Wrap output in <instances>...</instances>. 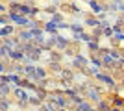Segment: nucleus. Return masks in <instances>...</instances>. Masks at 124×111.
I'll list each match as a JSON object with an SVG mask.
<instances>
[{
  "mask_svg": "<svg viewBox=\"0 0 124 111\" xmlns=\"http://www.w3.org/2000/svg\"><path fill=\"white\" fill-rule=\"evenodd\" d=\"M57 28H59V24H57V22H46V26H45V30H46V32H52V33H56V30Z\"/></svg>",
  "mask_w": 124,
  "mask_h": 111,
  "instance_id": "423d86ee",
  "label": "nucleus"
},
{
  "mask_svg": "<svg viewBox=\"0 0 124 111\" xmlns=\"http://www.w3.org/2000/svg\"><path fill=\"white\" fill-rule=\"evenodd\" d=\"M9 21H13L15 24H21V26H28V22H30L24 15H19V13H13V11H9Z\"/></svg>",
  "mask_w": 124,
  "mask_h": 111,
  "instance_id": "f03ea898",
  "label": "nucleus"
},
{
  "mask_svg": "<svg viewBox=\"0 0 124 111\" xmlns=\"http://www.w3.org/2000/svg\"><path fill=\"white\" fill-rule=\"evenodd\" d=\"M0 11H4V13H6V7H4L2 4H0Z\"/></svg>",
  "mask_w": 124,
  "mask_h": 111,
  "instance_id": "2eb2a0df",
  "label": "nucleus"
},
{
  "mask_svg": "<svg viewBox=\"0 0 124 111\" xmlns=\"http://www.w3.org/2000/svg\"><path fill=\"white\" fill-rule=\"evenodd\" d=\"M4 22H8V21H6V19H0V24H4Z\"/></svg>",
  "mask_w": 124,
  "mask_h": 111,
  "instance_id": "dca6fc26",
  "label": "nucleus"
},
{
  "mask_svg": "<svg viewBox=\"0 0 124 111\" xmlns=\"http://www.w3.org/2000/svg\"><path fill=\"white\" fill-rule=\"evenodd\" d=\"M91 7H93L94 13H100V11H102V6H100L98 2H91Z\"/></svg>",
  "mask_w": 124,
  "mask_h": 111,
  "instance_id": "0eeeda50",
  "label": "nucleus"
},
{
  "mask_svg": "<svg viewBox=\"0 0 124 111\" xmlns=\"http://www.w3.org/2000/svg\"><path fill=\"white\" fill-rule=\"evenodd\" d=\"M11 33V28L6 26V28H0V35H9Z\"/></svg>",
  "mask_w": 124,
  "mask_h": 111,
  "instance_id": "6e6552de",
  "label": "nucleus"
},
{
  "mask_svg": "<svg viewBox=\"0 0 124 111\" xmlns=\"http://www.w3.org/2000/svg\"><path fill=\"white\" fill-rule=\"evenodd\" d=\"M11 2H17V0H11Z\"/></svg>",
  "mask_w": 124,
  "mask_h": 111,
  "instance_id": "6ab92c4d",
  "label": "nucleus"
},
{
  "mask_svg": "<svg viewBox=\"0 0 124 111\" xmlns=\"http://www.w3.org/2000/svg\"><path fill=\"white\" fill-rule=\"evenodd\" d=\"M6 72H8V70H6V67H4L2 63H0V74H6Z\"/></svg>",
  "mask_w": 124,
  "mask_h": 111,
  "instance_id": "4468645a",
  "label": "nucleus"
},
{
  "mask_svg": "<svg viewBox=\"0 0 124 111\" xmlns=\"http://www.w3.org/2000/svg\"><path fill=\"white\" fill-rule=\"evenodd\" d=\"M74 61H76L78 65H87V61H85V59H83V58H80V56H78V58L74 59Z\"/></svg>",
  "mask_w": 124,
  "mask_h": 111,
  "instance_id": "9d476101",
  "label": "nucleus"
},
{
  "mask_svg": "<svg viewBox=\"0 0 124 111\" xmlns=\"http://www.w3.org/2000/svg\"><path fill=\"white\" fill-rule=\"evenodd\" d=\"M11 11L19 13V15H35L37 13V9H33L30 6H22V4H13L11 6Z\"/></svg>",
  "mask_w": 124,
  "mask_h": 111,
  "instance_id": "f257e3e1",
  "label": "nucleus"
},
{
  "mask_svg": "<svg viewBox=\"0 0 124 111\" xmlns=\"http://www.w3.org/2000/svg\"><path fill=\"white\" fill-rule=\"evenodd\" d=\"M87 93H89V98H93V100H96V102L100 100V93H98V91H96V89H93L91 85H89V87H87Z\"/></svg>",
  "mask_w": 124,
  "mask_h": 111,
  "instance_id": "20e7f679",
  "label": "nucleus"
},
{
  "mask_svg": "<svg viewBox=\"0 0 124 111\" xmlns=\"http://www.w3.org/2000/svg\"><path fill=\"white\" fill-rule=\"evenodd\" d=\"M70 28H72L74 32H82V26H80V24H72Z\"/></svg>",
  "mask_w": 124,
  "mask_h": 111,
  "instance_id": "9b49d317",
  "label": "nucleus"
},
{
  "mask_svg": "<svg viewBox=\"0 0 124 111\" xmlns=\"http://www.w3.org/2000/svg\"><path fill=\"white\" fill-rule=\"evenodd\" d=\"M78 109H91V104H85V102H80V104H78Z\"/></svg>",
  "mask_w": 124,
  "mask_h": 111,
  "instance_id": "1a4fd4ad",
  "label": "nucleus"
},
{
  "mask_svg": "<svg viewBox=\"0 0 124 111\" xmlns=\"http://www.w3.org/2000/svg\"><path fill=\"white\" fill-rule=\"evenodd\" d=\"M15 95H17V100L21 102V104H26V102H30V96H28V93H26L24 89H21V85L15 89Z\"/></svg>",
  "mask_w": 124,
  "mask_h": 111,
  "instance_id": "7ed1b4c3",
  "label": "nucleus"
},
{
  "mask_svg": "<svg viewBox=\"0 0 124 111\" xmlns=\"http://www.w3.org/2000/svg\"><path fill=\"white\" fill-rule=\"evenodd\" d=\"M120 63H122V65H124V59H120Z\"/></svg>",
  "mask_w": 124,
  "mask_h": 111,
  "instance_id": "f3484780",
  "label": "nucleus"
},
{
  "mask_svg": "<svg viewBox=\"0 0 124 111\" xmlns=\"http://www.w3.org/2000/svg\"><path fill=\"white\" fill-rule=\"evenodd\" d=\"M0 85H2V80H0Z\"/></svg>",
  "mask_w": 124,
  "mask_h": 111,
  "instance_id": "a211bd4d",
  "label": "nucleus"
},
{
  "mask_svg": "<svg viewBox=\"0 0 124 111\" xmlns=\"http://www.w3.org/2000/svg\"><path fill=\"white\" fill-rule=\"evenodd\" d=\"M45 107H46V109H56V104H45Z\"/></svg>",
  "mask_w": 124,
  "mask_h": 111,
  "instance_id": "ddd939ff",
  "label": "nucleus"
},
{
  "mask_svg": "<svg viewBox=\"0 0 124 111\" xmlns=\"http://www.w3.org/2000/svg\"><path fill=\"white\" fill-rule=\"evenodd\" d=\"M89 48H93V50H96V48H98V44H96L94 41H89Z\"/></svg>",
  "mask_w": 124,
  "mask_h": 111,
  "instance_id": "f8f14e48",
  "label": "nucleus"
},
{
  "mask_svg": "<svg viewBox=\"0 0 124 111\" xmlns=\"http://www.w3.org/2000/svg\"><path fill=\"white\" fill-rule=\"evenodd\" d=\"M96 80H100V81H104V83H108V85H113V80L109 78V76H106V74L96 72Z\"/></svg>",
  "mask_w": 124,
  "mask_h": 111,
  "instance_id": "39448f33",
  "label": "nucleus"
}]
</instances>
